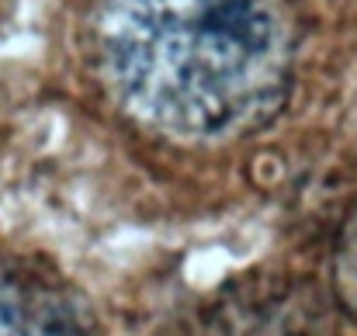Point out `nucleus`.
Here are the masks:
<instances>
[{
  "instance_id": "obj_2",
  "label": "nucleus",
  "mask_w": 357,
  "mask_h": 336,
  "mask_svg": "<svg viewBox=\"0 0 357 336\" xmlns=\"http://www.w3.org/2000/svg\"><path fill=\"white\" fill-rule=\"evenodd\" d=\"M0 336H101V326L63 274L0 253Z\"/></svg>"
},
{
  "instance_id": "obj_3",
  "label": "nucleus",
  "mask_w": 357,
  "mask_h": 336,
  "mask_svg": "<svg viewBox=\"0 0 357 336\" xmlns=\"http://www.w3.org/2000/svg\"><path fill=\"white\" fill-rule=\"evenodd\" d=\"M333 291L347 316L357 319V205L347 212L333 250Z\"/></svg>"
},
{
  "instance_id": "obj_1",
  "label": "nucleus",
  "mask_w": 357,
  "mask_h": 336,
  "mask_svg": "<svg viewBox=\"0 0 357 336\" xmlns=\"http://www.w3.org/2000/svg\"><path fill=\"white\" fill-rule=\"evenodd\" d=\"M80 49L135 125L222 142L274 121L295 80L291 0H87Z\"/></svg>"
}]
</instances>
